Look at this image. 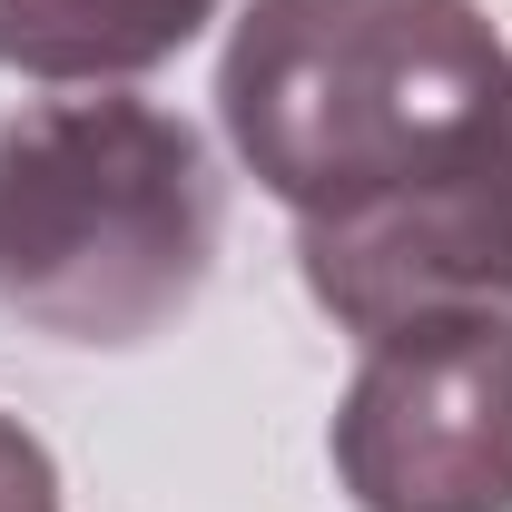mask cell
<instances>
[{
    "mask_svg": "<svg viewBox=\"0 0 512 512\" xmlns=\"http://www.w3.org/2000/svg\"><path fill=\"white\" fill-rule=\"evenodd\" d=\"M217 266V168L178 109L40 99L0 128V316L50 345H148Z\"/></svg>",
    "mask_w": 512,
    "mask_h": 512,
    "instance_id": "2",
    "label": "cell"
},
{
    "mask_svg": "<svg viewBox=\"0 0 512 512\" xmlns=\"http://www.w3.org/2000/svg\"><path fill=\"white\" fill-rule=\"evenodd\" d=\"M325 453L355 512H512V306L375 335Z\"/></svg>",
    "mask_w": 512,
    "mask_h": 512,
    "instance_id": "3",
    "label": "cell"
},
{
    "mask_svg": "<svg viewBox=\"0 0 512 512\" xmlns=\"http://www.w3.org/2000/svg\"><path fill=\"white\" fill-rule=\"evenodd\" d=\"M217 0H0V69L50 89H109L178 60Z\"/></svg>",
    "mask_w": 512,
    "mask_h": 512,
    "instance_id": "5",
    "label": "cell"
},
{
    "mask_svg": "<svg viewBox=\"0 0 512 512\" xmlns=\"http://www.w3.org/2000/svg\"><path fill=\"white\" fill-rule=\"evenodd\" d=\"M247 178L335 217L463 158L512 119V50L483 0H256L217 60Z\"/></svg>",
    "mask_w": 512,
    "mask_h": 512,
    "instance_id": "1",
    "label": "cell"
},
{
    "mask_svg": "<svg viewBox=\"0 0 512 512\" xmlns=\"http://www.w3.org/2000/svg\"><path fill=\"white\" fill-rule=\"evenodd\" d=\"M296 266L306 296L365 345L414 316L512 306V119L365 207L296 217Z\"/></svg>",
    "mask_w": 512,
    "mask_h": 512,
    "instance_id": "4",
    "label": "cell"
},
{
    "mask_svg": "<svg viewBox=\"0 0 512 512\" xmlns=\"http://www.w3.org/2000/svg\"><path fill=\"white\" fill-rule=\"evenodd\" d=\"M0 512H60V463L40 453V434H20L0 414Z\"/></svg>",
    "mask_w": 512,
    "mask_h": 512,
    "instance_id": "6",
    "label": "cell"
}]
</instances>
